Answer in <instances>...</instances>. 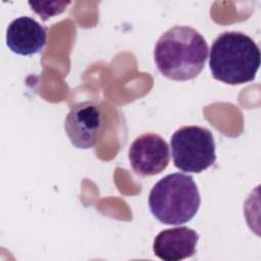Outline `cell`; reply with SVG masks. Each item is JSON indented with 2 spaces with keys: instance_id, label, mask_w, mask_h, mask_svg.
Masks as SVG:
<instances>
[{
  "instance_id": "obj_1",
  "label": "cell",
  "mask_w": 261,
  "mask_h": 261,
  "mask_svg": "<svg viewBox=\"0 0 261 261\" xmlns=\"http://www.w3.org/2000/svg\"><path fill=\"white\" fill-rule=\"evenodd\" d=\"M208 45L195 29L174 25L157 41L154 59L158 70L167 79L188 81L196 77L204 68Z\"/></svg>"
},
{
  "instance_id": "obj_2",
  "label": "cell",
  "mask_w": 261,
  "mask_h": 261,
  "mask_svg": "<svg viewBox=\"0 0 261 261\" xmlns=\"http://www.w3.org/2000/svg\"><path fill=\"white\" fill-rule=\"evenodd\" d=\"M260 57L259 47L251 37L241 32H224L211 46L209 67L215 80L241 85L255 79Z\"/></svg>"
},
{
  "instance_id": "obj_3",
  "label": "cell",
  "mask_w": 261,
  "mask_h": 261,
  "mask_svg": "<svg viewBox=\"0 0 261 261\" xmlns=\"http://www.w3.org/2000/svg\"><path fill=\"white\" fill-rule=\"evenodd\" d=\"M201 204L200 193L193 176L170 173L152 188L149 195L151 213L162 223L179 225L190 221Z\"/></svg>"
},
{
  "instance_id": "obj_4",
  "label": "cell",
  "mask_w": 261,
  "mask_h": 261,
  "mask_svg": "<svg viewBox=\"0 0 261 261\" xmlns=\"http://www.w3.org/2000/svg\"><path fill=\"white\" fill-rule=\"evenodd\" d=\"M173 163L186 172L199 173L216 160L215 142L208 128L198 125L182 126L170 139Z\"/></svg>"
},
{
  "instance_id": "obj_5",
  "label": "cell",
  "mask_w": 261,
  "mask_h": 261,
  "mask_svg": "<svg viewBox=\"0 0 261 261\" xmlns=\"http://www.w3.org/2000/svg\"><path fill=\"white\" fill-rule=\"evenodd\" d=\"M64 128L75 148L95 147L104 129V115L101 106L93 101H84L72 105L65 117Z\"/></svg>"
},
{
  "instance_id": "obj_6",
  "label": "cell",
  "mask_w": 261,
  "mask_h": 261,
  "mask_svg": "<svg viewBox=\"0 0 261 261\" xmlns=\"http://www.w3.org/2000/svg\"><path fill=\"white\" fill-rule=\"evenodd\" d=\"M169 147L157 134L147 133L138 137L129 147L128 159L133 170L141 176L155 175L169 163Z\"/></svg>"
},
{
  "instance_id": "obj_7",
  "label": "cell",
  "mask_w": 261,
  "mask_h": 261,
  "mask_svg": "<svg viewBox=\"0 0 261 261\" xmlns=\"http://www.w3.org/2000/svg\"><path fill=\"white\" fill-rule=\"evenodd\" d=\"M46 41V28L32 17L20 16L15 18L7 28L6 44L16 54H37L44 48Z\"/></svg>"
},
{
  "instance_id": "obj_8",
  "label": "cell",
  "mask_w": 261,
  "mask_h": 261,
  "mask_svg": "<svg viewBox=\"0 0 261 261\" xmlns=\"http://www.w3.org/2000/svg\"><path fill=\"white\" fill-rule=\"evenodd\" d=\"M199 234L187 226L160 231L154 240V254L164 261H179L196 253Z\"/></svg>"
}]
</instances>
